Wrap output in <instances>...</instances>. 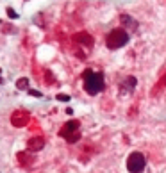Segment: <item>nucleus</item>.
I'll use <instances>...</instances> for the list:
<instances>
[{"label":"nucleus","mask_w":166,"mask_h":173,"mask_svg":"<svg viewBox=\"0 0 166 173\" xmlns=\"http://www.w3.org/2000/svg\"><path fill=\"white\" fill-rule=\"evenodd\" d=\"M82 80H84V91L88 95H98L100 91H104L106 88V79H104V73L93 72V70H86L82 73Z\"/></svg>","instance_id":"obj_1"},{"label":"nucleus","mask_w":166,"mask_h":173,"mask_svg":"<svg viewBox=\"0 0 166 173\" xmlns=\"http://www.w3.org/2000/svg\"><path fill=\"white\" fill-rule=\"evenodd\" d=\"M129 39H130L129 32L123 27H120V29H112L111 32L106 36V45H107L109 50H118V48L125 46L129 43Z\"/></svg>","instance_id":"obj_2"},{"label":"nucleus","mask_w":166,"mask_h":173,"mask_svg":"<svg viewBox=\"0 0 166 173\" xmlns=\"http://www.w3.org/2000/svg\"><path fill=\"white\" fill-rule=\"evenodd\" d=\"M79 127H80L79 120H70V121H66V123L63 125V129L59 130V136L64 137L68 143H77V141L80 139Z\"/></svg>","instance_id":"obj_3"},{"label":"nucleus","mask_w":166,"mask_h":173,"mask_svg":"<svg viewBox=\"0 0 166 173\" xmlns=\"http://www.w3.org/2000/svg\"><path fill=\"white\" fill-rule=\"evenodd\" d=\"M145 164H147V159L141 152H132L127 159V170L130 173H141L145 170Z\"/></svg>","instance_id":"obj_4"},{"label":"nucleus","mask_w":166,"mask_h":173,"mask_svg":"<svg viewBox=\"0 0 166 173\" xmlns=\"http://www.w3.org/2000/svg\"><path fill=\"white\" fill-rule=\"evenodd\" d=\"M29 123V113L27 111H14L11 114V125L16 129H22Z\"/></svg>","instance_id":"obj_5"},{"label":"nucleus","mask_w":166,"mask_h":173,"mask_svg":"<svg viewBox=\"0 0 166 173\" xmlns=\"http://www.w3.org/2000/svg\"><path fill=\"white\" fill-rule=\"evenodd\" d=\"M120 23H121V27L125 29V30H130V32H136L138 30V27H139V23H138V20L136 18H132L130 14H120Z\"/></svg>","instance_id":"obj_6"},{"label":"nucleus","mask_w":166,"mask_h":173,"mask_svg":"<svg viewBox=\"0 0 166 173\" xmlns=\"http://www.w3.org/2000/svg\"><path fill=\"white\" fill-rule=\"evenodd\" d=\"M136 84H138V79H136V77H132V75L125 77V80H123L121 86H120V93H121V95L132 93V91L136 89Z\"/></svg>","instance_id":"obj_7"},{"label":"nucleus","mask_w":166,"mask_h":173,"mask_svg":"<svg viewBox=\"0 0 166 173\" xmlns=\"http://www.w3.org/2000/svg\"><path fill=\"white\" fill-rule=\"evenodd\" d=\"M73 41L84 45L86 48H93V45H95V39H93V36L88 34V32H77V34L73 36Z\"/></svg>","instance_id":"obj_8"},{"label":"nucleus","mask_w":166,"mask_h":173,"mask_svg":"<svg viewBox=\"0 0 166 173\" xmlns=\"http://www.w3.org/2000/svg\"><path fill=\"white\" fill-rule=\"evenodd\" d=\"M43 146H45L43 137H32V139H29V143H27V148L30 152H39Z\"/></svg>","instance_id":"obj_9"},{"label":"nucleus","mask_w":166,"mask_h":173,"mask_svg":"<svg viewBox=\"0 0 166 173\" xmlns=\"http://www.w3.org/2000/svg\"><path fill=\"white\" fill-rule=\"evenodd\" d=\"M18 161H20V164H23V166H29V164H32L34 157L30 155V154H25V152H20V154H18Z\"/></svg>","instance_id":"obj_10"},{"label":"nucleus","mask_w":166,"mask_h":173,"mask_svg":"<svg viewBox=\"0 0 166 173\" xmlns=\"http://www.w3.org/2000/svg\"><path fill=\"white\" fill-rule=\"evenodd\" d=\"M16 88H18V89H27V88H29V80H27L25 77L18 79V80H16Z\"/></svg>","instance_id":"obj_11"},{"label":"nucleus","mask_w":166,"mask_h":173,"mask_svg":"<svg viewBox=\"0 0 166 173\" xmlns=\"http://www.w3.org/2000/svg\"><path fill=\"white\" fill-rule=\"evenodd\" d=\"M56 98H57L59 102H70V95H64V93H59Z\"/></svg>","instance_id":"obj_12"},{"label":"nucleus","mask_w":166,"mask_h":173,"mask_svg":"<svg viewBox=\"0 0 166 173\" xmlns=\"http://www.w3.org/2000/svg\"><path fill=\"white\" fill-rule=\"evenodd\" d=\"M5 13H7V16H9V18H13V20H14V18H18V13L14 11V9H11V7H7V11H5Z\"/></svg>","instance_id":"obj_13"},{"label":"nucleus","mask_w":166,"mask_h":173,"mask_svg":"<svg viewBox=\"0 0 166 173\" xmlns=\"http://www.w3.org/2000/svg\"><path fill=\"white\" fill-rule=\"evenodd\" d=\"M29 95H32V96H39V98H41V93H39L38 89H29Z\"/></svg>","instance_id":"obj_14"},{"label":"nucleus","mask_w":166,"mask_h":173,"mask_svg":"<svg viewBox=\"0 0 166 173\" xmlns=\"http://www.w3.org/2000/svg\"><path fill=\"white\" fill-rule=\"evenodd\" d=\"M2 82H4V80H2V77H0V84H2Z\"/></svg>","instance_id":"obj_15"}]
</instances>
